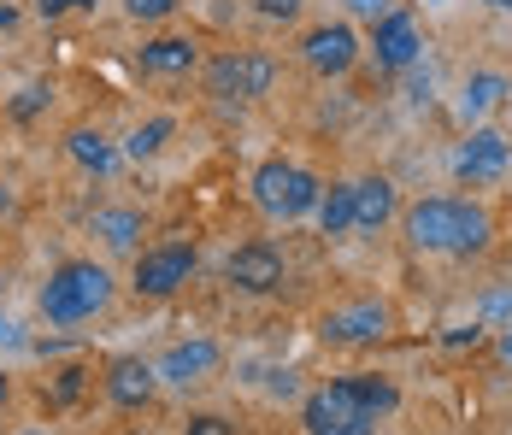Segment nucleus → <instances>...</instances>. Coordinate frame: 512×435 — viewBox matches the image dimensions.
Wrapping results in <instances>:
<instances>
[{"instance_id": "nucleus-1", "label": "nucleus", "mask_w": 512, "mask_h": 435, "mask_svg": "<svg viewBox=\"0 0 512 435\" xmlns=\"http://www.w3.org/2000/svg\"><path fill=\"white\" fill-rule=\"evenodd\" d=\"M401 236L412 253H442V259H465V253H483L495 236V218L483 200L471 194H430V200H412L401 212Z\"/></svg>"}, {"instance_id": "nucleus-2", "label": "nucleus", "mask_w": 512, "mask_h": 435, "mask_svg": "<svg viewBox=\"0 0 512 435\" xmlns=\"http://www.w3.org/2000/svg\"><path fill=\"white\" fill-rule=\"evenodd\" d=\"M395 406H401V388L389 377H336L307 394L301 424L307 435H371Z\"/></svg>"}, {"instance_id": "nucleus-3", "label": "nucleus", "mask_w": 512, "mask_h": 435, "mask_svg": "<svg viewBox=\"0 0 512 435\" xmlns=\"http://www.w3.org/2000/svg\"><path fill=\"white\" fill-rule=\"evenodd\" d=\"M36 306H42V318L53 330H77V324L101 318L112 306V271L95 265V259H59L48 271V283H42V294H36Z\"/></svg>"}, {"instance_id": "nucleus-4", "label": "nucleus", "mask_w": 512, "mask_h": 435, "mask_svg": "<svg viewBox=\"0 0 512 435\" xmlns=\"http://www.w3.org/2000/svg\"><path fill=\"white\" fill-rule=\"evenodd\" d=\"M254 206L265 212V218H283V224H295V218H307V212H318V194H324V183L312 177L307 165H295V159H265L254 171Z\"/></svg>"}, {"instance_id": "nucleus-5", "label": "nucleus", "mask_w": 512, "mask_h": 435, "mask_svg": "<svg viewBox=\"0 0 512 435\" xmlns=\"http://www.w3.org/2000/svg\"><path fill=\"white\" fill-rule=\"evenodd\" d=\"M271 83H277V59H271V53H254V48L218 53V59H206V71H201V89L212 100H224V106H230V100H236V106L265 100Z\"/></svg>"}, {"instance_id": "nucleus-6", "label": "nucleus", "mask_w": 512, "mask_h": 435, "mask_svg": "<svg viewBox=\"0 0 512 435\" xmlns=\"http://www.w3.org/2000/svg\"><path fill=\"white\" fill-rule=\"evenodd\" d=\"M195 265H201L195 242H154V247H142V253H136L130 289L142 294V300H171V294L195 277Z\"/></svg>"}, {"instance_id": "nucleus-7", "label": "nucleus", "mask_w": 512, "mask_h": 435, "mask_svg": "<svg viewBox=\"0 0 512 435\" xmlns=\"http://www.w3.org/2000/svg\"><path fill=\"white\" fill-rule=\"evenodd\" d=\"M389 330H395V312H389V300H377V294L348 300V306H330V312L318 318V336L330 341V347H371V341H383Z\"/></svg>"}, {"instance_id": "nucleus-8", "label": "nucleus", "mask_w": 512, "mask_h": 435, "mask_svg": "<svg viewBox=\"0 0 512 435\" xmlns=\"http://www.w3.org/2000/svg\"><path fill=\"white\" fill-rule=\"evenodd\" d=\"M418 53H424V24L412 18L407 6H395L389 18H377V24H371V59H377V71L401 77V71L418 65Z\"/></svg>"}, {"instance_id": "nucleus-9", "label": "nucleus", "mask_w": 512, "mask_h": 435, "mask_svg": "<svg viewBox=\"0 0 512 435\" xmlns=\"http://www.w3.org/2000/svg\"><path fill=\"white\" fill-rule=\"evenodd\" d=\"M507 165H512V142L495 130V124H477V130L465 136L460 159H454V177H460L465 189H483V183L507 177Z\"/></svg>"}, {"instance_id": "nucleus-10", "label": "nucleus", "mask_w": 512, "mask_h": 435, "mask_svg": "<svg viewBox=\"0 0 512 435\" xmlns=\"http://www.w3.org/2000/svg\"><path fill=\"white\" fill-rule=\"evenodd\" d=\"M359 36L354 24H312L307 36H301V59H307V71L318 77H348L359 65Z\"/></svg>"}, {"instance_id": "nucleus-11", "label": "nucleus", "mask_w": 512, "mask_h": 435, "mask_svg": "<svg viewBox=\"0 0 512 435\" xmlns=\"http://www.w3.org/2000/svg\"><path fill=\"white\" fill-rule=\"evenodd\" d=\"M218 365H224V353H218V341H206V336H189V341H171V347L159 353L154 377H159V383H171V388H195V383H206V377H212Z\"/></svg>"}, {"instance_id": "nucleus-12", "label": "nucleus", "mask_w": 512, "mask_h": 435, "mask_svg": "<svg viewBox=\"0 0 512 435\" xmlns=\"http://www.w3.org/2000/svg\"><path fill=\"white\" fill-rule=\"evenodd\" d=\"M224 277H230L242 294H277L283 277H289V265H283V253H277L271 242H242L236 253H230Z\"/></svg>"}, {"instance_id": "nucleus-13", "label": "nucleus", "mask_w": 512, "mask_h": 435, "mask_svg": "<svg viewBox=\"0 0 512 435\" xmlns=\"http://www.w3.org/2000/svg\"><path fill=\"white\" fill-rule=\"evenodd\" d=\"M136 65H142V77H189L201 65V42L195 36H154L136 48Z\"/></svg>"}, {"instance_id": "nucleus-14", "label": "nucleus", "mask_w": 512, "mask_h": 435, "mask_svg": "<svg viewBox=\"0 0 512 435\" xmlns=\"http://www.w3.org/2000/svg\"><path fill=\"white\" fill-rule=\"evenodd\" d=\"M101 383H106V400H112V406L136 412V406H148V400H154L159 377H154V365H148V359H112Z\"/></svg>"}, {"instance_id": "nucleus-15", "label": "nucleus", "mask_w": 512, "mask_h": 435, "mask_svg": "<svg viewBox=\"0 0 512 435\" xmlns=\"http://www.w3.org/2000/svg\"><path fill=\"white\" fill-rule=\"evenodd\" d=\"M395 206H401V200H395V183H389L383 171L359 177L354 183V230L359 236H377V230L395 218Z\"/></svg>"}, {"instance_id": "nucleus-16", "label": "nucleus", "mask_w": 512, "mask_h": 435, "mask_svg": "<svg viewBox=\"0 0 512 435\" xmlns=\"http://www.w3.org/2000/svg\"><path fill=\"white\" fill-rule=\"evenodd\" d=\"M507 95H512V83L501 71H471L460 89V118L465 124H483V118H495L507 106Z\"/></svg>"}, {"instance_id": "nucleus-17", "label": "nucleus", "mask_w": 512, "mask_h": 435, "mask_svg": "<svg viewBox=\"0 0 512 435\" xmlns=\"http://www.w3.org/2000/svg\"><path fill=\"white\" fill-rule=\"evenodd\" d=\"M89 236H101L106 253H130L136 236H142V212H136V206H101V212L89 218Z\"/></svg>"}, {"instance_id": "nucleus-18", "label": "nucleus", "mask_w": 512, "mask_h": 435, "mask_svg": "<svg viewBox=\"0 0 512 435\" xmlns=\"http://www.w3.org/2000/svg\"><path fill=\"white\" fill-rule=\"evenodd\" d=\"M65 153H71V159H77L83 171H95V177H106V171L118 165V147L106 142L101 130H89V124H77V130L65 136Z\"/></svg>"}, {"instance_id": "nucleus-19", "label": "nucleus", "mask_w": 512, "mask_h": 435, "mask_svg": "<svg viewBox=\"0 0 512 435\" xmlns=\"http://www.w3.org/2000/svg\"><path fill=\"white\" fill-rule=\"evenodd\" d=\"M318 230L324 236H354V183H330L318 194Z\"/></svg>"}, {"instance_id": "nucleus-20", "label": "nucleus", "mask_w": 512, "mask_h": 435, "mask_svg": "<svg viewBox=\"0 0 512 435\" xmlns=\"http://www.w3.org/2000/svg\"><path fill=\"white\" fill-rule=\"evenodd\" d=\"M171 136H177V118H165V112H159V118H148V124H136V130H130L124 153H130V159L142 165V159H154L159 147L171 142Z\"/></svg>"}, {"instance_id": "nucleus-21", "label": "nucleus", "mask_w": 512, "mask_h": 435, "mask_svg": "<svg viewBox=\"0 0 512 435\" xmlns=\"http://www.w3.org/2000/svg\"><path fill=\"white\" fill-rule=\"evenodd\" d=\"M254 12L265 24H295V18L307 12V0H254Z\"/></svg>"}, {"instance_id": "nucleus-22", "label": "nucleus", "mask_w": 512, "mask_h": 435, "mask_svg": "<svg viewBox=\"0 0 512 435\" xmlns=\"http://www.w3.org/2000/svg\"><path fill=\"white\" fill-rule=\"evenodd\" d=\"M183 0H124V12L136 18V24H159V18H171Z\"/></svg>"}, {"instance_id": "nucleus-23", "label": "nucleus", "mask_w": 512, "mask_h": 435, "mask_svg": "<svg viewBox=\"0 0 512 435\" xmlns=\"http://www.w3.org/2000/svg\"><path fill=\"white\" fill-rule=\"evenodd\" d=\"M42 106H48V83H30V89H18V100H12V118H24V124H30Z\"/></svg>"}, {"instance_id": "nucleus-24", "label": "nucleus", "mask_w": 512, "mask_h": 435, "mask_svg": "<svg viewBox=\"0 0 512 435\" xmlns=\"http://www.w3.org/2000/svg\"><path fill=\"white\" fill-rule=\"evenodd\" d=\"M342 6H348L354 18H365V24H377V18H389V12H395L401 0H342Z\"/></svg>"}, {"instance_id": "nucleus-25", "label": "nucleus", "mask_w": 512, "mask_h": 435, "mask_svg": "<svg viewBox=\"0 0 512 435\" xmlns=\"http://www.w3.org/2000/svg\"><path fill=\"white\" fill-rule=\"evenodd\" d=\"M483 318H495V324H512V289L489 294V300H483Z\"/></svg>"}, {"instance_id": "nucleus-26", "label": "nucleus", "mask_w": 512, "mask_h": 435, "mask_svg": "<svg viewBox=\"0 0 512 435\" xmlns=\"http://www.w3.org/2000/svg\"><path fill=\"white\" fill-rule=\"evenodd\" d=\"M183 435H236V430H230L224 418H212V412H206V418H189V430H183Z\"/></svg>"}, {"instance_id": "nucleus-27", "label": "nucleus", "mask_w": 512, "mask_h": 435, "mask_svg": "<svg viewBox=\"0 0 512 435\" xmlns=\"http://www.w3.org/2000/svg\"><path fill=\"white\" fill-rule=\"evenodd\" d=\"M42 6V18H65V12H77V6H95V0H36Z\"/></svg>"}, {"instance_id": "nucleus-28", "label": "nucleus", "mask_w": 512, "mask_h": 435, "mask_svg": "<svg viewBox=\"0 0 512 435\" xmlns=\"http://www.w3.org/2000/svg\"><path fill=\"white\" fill-rule=\"evenodd\" d=\"M77 388H83V371H65L59 388H53V400H77Z\"/></svg>"}, {"instance_id": "nucleus-29", "label": "nucleus", "mask_w": 512, "mask_h": 435, "mask_svg": "<svg viewBox=\"0 0 512 435\" xmlns=\"http://www.w3.org/2000/svg\"><path fill=\"white\" fill-rule=\"evenodd\" d=\"M495 359H501V371H512V324H501V341H495Z\"/></svg>"}, {"instance_id": "nucleus-30", "label": "nucleus", "mask_w": 512, "mask_h": 435, "mask_svg": "<svg viewBox=\"0 0 512 435\" xmlns=\"http://www.w3.org/2000/svg\"><path fill=\"white\" fill-rule=\"evenodd\" d=\"M12 18H18V12H12V6L0 0V30H12Z\"/></svg>"}, {"instance_id": "nucleus-31", "label": "nucleus", "mask_w": 512, "mask_h": 435, "mask_svg": "<svg viewBox=\"0 0 512 435\" xmlns=\"http://www.w3.org/2000/svg\"><path fill=\"white\" fill-rule=\"evenodd\" d=\"M6 400H12V383H6V377H0V412H6Z\"/></svg>"}, {"instance_id": "nucleus-32", "label": "nucleus", "mask_w": 512, "mask_h": 435, "mask_svg": "<svg viewBox=\"0 0 512 435\" xmlns=\"http://www.w3.org/2000/svg\"><path fill=\"white\" fill-rule=\"evenodd\" d=\"M483 6H495V12H512V0H483Z\"/></svg>"}, {"instance_id": "nucleus-33", "label": "nucleus", "mask_w": 512, "mask_h": 435, "mask_svg": "<svg viewBox=\"0 0 512 435\" xmlns=\"http://www.w3.org/2000/svg\"><path fill=\"white\" fill-rule=\"evenodd\" d=\"M24 435H42V430H24Z\"/></svg>"}, {"instance_id": "nucleus-34", "label": "nucleus", "mask_w": 512, "mask_h": 435, "mask_svg": "<svg viewBox=\"0 0 512 435\" xmlns=\"http://www.w3.org/2000/svg\"><path fill=\"white\" fill-rule=\"evenodd\" d=\"M0 289H6V283H0Z\"/></svg>"}]
</instances>
